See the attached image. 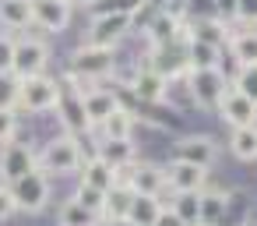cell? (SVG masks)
Segmentation results:
<instances>
[{
    "instance_id": "obj_12",
    "label": "cell",
    "mask_w": 257,
    "mask_h": 226,
    "mask_svg": "<svg viewBox=\"0 0 257 226\" xmlns=\"http://www.w3.org/2000/svg\"><path fill=\"white\" fill-rule=\"evenodd\" d=\"M204 180H208V170H201V166H190L180 159H173L166 166V187L173 194H197V191H204Z\"/></svg>"
},
{
    "instance_id": "obj_4",
    "label": "cell",
    "mask_w": 257,
    "mask_h": 226,
    "mask_svg": "<svg viewBox=\"0 0 257 226\" xmlns=\"http://www.w3.org/2000/svg\"><path fill=\"white\" fill-rule=\"evenodd\" d=\"M187 82H190V96H194V103L201 106V110H218V103H222V96L229 92V78H225V71L222 67H208V71H190L187 74Z\"/></svg>"
},
{
    "instance_id": "obj_38",
    "label": "cell",
    "mask_w": 257,
    "mask_h": 226,
    "mask_svg": "<svg viewBox=\"0 0 257 226\" xmlns=\"http://www.w3.org/2000/svg\"><path fill=\"white\" fill-rule=\"evenodd\" d=\"M15 131H18V117L15 110H0V141H15Z\"/></svg>"
},
{
    "instance_id": "obj_17",
    "label": "cell",
    "mask_w": 257,
    "mask_h": 226,
    "mask_svg": "<svg viewBox=\"0 0 257 226\" xmlns=\"http://www.w3.org/2000/svg\"><path fill=\"white\" fill-rule=\"evenodd\" d=\"M57 110L64 113L60 120H64V127L71 131V138H81V134H88V131H95V127H92V120H88V113H85V103H81V92H78V96L71 99V96H67V92L60 89V106H57Z\"/></svg>"
},
{
    "instance_id": "obj_27",
    "label": "cell",
    "mask_w": 257,
    "mask_h": 226,
    "mask_svg": "<svg viewBox=\"0 0 257 226\" xmlns=\"http://www.w3.org/2000/svg\"><path fill=\"white\" fill-rule=\"evenodd\" d=\"M229 152L239 163H253L257 159V124L253 127H236L229 134Z\"/></svg>"
},
{
    "instance_id": "obj_14",
    "label": "cell",
    "mask_w": 257,
    "mask_h": 226,
    "mask_svg": "<svg viewBox=\"0 0 257 226\" xmlns=\"http://www.w3.org/2000/svg\"><path fill=\"white\" fill-rule=\"evenodd\" d=\"M180 29H183V15L173 11V8L155 11L152 22L145 25V32H148V39H152L155 50H159V46H169V43H180Z\"/></svg>"
},
{
    "instance_id": "obj_21",
    "label": "cell",
    "mask_w": 257,
    "mask_h": 226,
    "mask_svg": "<svg viewBox=\"0 0 257 226\" xmlns=\"http://www.w3.org/2000/svg\"><path fill=\"white\" fill-rule=\"evenodd\" d=\"M95 156H99L102 163H109L116 173L138 163V148H134V141H131V138H123V141H102Z\"/></svg>"
},
{
    "instance_id": "obj_35",
    "label": "cell",
    "mask_w": 257,
    "mask_h": 226,
    "mask_svg": "<svg viewBox=\"0 0 257 226\" xmlns=\"http://www.w3.org/2000/svg\"><path fill=\"white\" fill-rule=\"evenodd\" d=\"M18 74H0V110H15L18 106Z\"/></svg>"
},
{
    "instance_id": "obj_7",
    "label": "cell",
    "mask_w": 257,
    "mask_h": 226,
    "mask_svg": "<svg viewBox=\"0 0 257 226\" xmlns=\"http://www.w3.org/2000/svg\"><path fill=\"white\" fill-rule=\"evenodd\" d=\"M32 170H39V152H36L32 145H25V141H8L4 148H0V180L15 184V180H22V177L32 173Z\"/></svg>"
},
{
    "instance_id": "obj_1",
    "label": "cell",
    "mask_w": 257,
    "mask_h": 226,
    "mask_svg": "<svg viewBox=\"0 0 257 226\" xmlns=\"http://www.w3.org/2000/svg\"><path fill=\"white\" fill-rule=\"evenodd\" d=\"M81 166H85V152H81V141L71 138V134L46 141V148L39 152V170L43 173L67 177V173H81Z\"/></svg>"
},
{
    "instance_id": "obj_2",
    "label": "cell",
    "mask_w": 257,
    "mask_h": 226,
    "mask_svg": "<svg viewBox=\"0 0 257 226\" xmlns=\"http://www.w3.org/2000/svg\"><path fill=\"white\" fill-rule=\"evenodd\" d=\"M116 71V57L113 50H102V46H78L71 53V71L67 78H78V82H106L109 74Z\"/></svg>"
},
{
    "instance_id": "obj_11",
    "label": "cell",
    "mask_w": 257,
    "mask_h": 226,
    "mask_svg": "<svg viewBox=\"0 0 257 226\" xmlns=\"http://www.w3.org/2000/svg\"><path fill=\"white\" fill-rule=\"evenodd\" d=\"M218 113H222V120L236 131V127H253L257 124V103H250L239 89H232L229 85V92L222 96V103H218Z\"/></svg>"
},
{
    "instance_id": "obj_33",
    "label": "cell",
    "mask_w": 257,
    "mask_h": 226,
    "mask_svg": "<svg viewBox=\"0 0 257 226\" xmlns=\"http://www.w3.org/2000/svg\"><path fill=\"white\" fill-rule=\"evenodd\" d=\"M71 201H78V205H85L88 212H99V215H102L106 194H102V191H95V187H88V184H78V187H74V194H71Z\"/></svg>"
},
{
    "instance_id": "obj_40",
    "label": "cell",
    "mask_w": 257,
    "mask_h": 226,
    "mask_svg": "<svg viewBox=\"0 0 257 226\" xmlns=\"http://www.w3.org/2000/svg\"><path fill=\"white\" fill-rule=\"evenodd\" d=\"M155 226H187V222H183V219H180V215H176V212H173V208L166 205V208L159 212V219H155Z\"/></svg>"
},
{
    "instance_id": "obj_9",
    "label": "cell",
    "mask_w": 257,
    "mask_h": 226,
    "mask_svg": "<svg viewBox=\"0 0 257 226\" xmlns=\"http://www.w3.org/2000/svg\"><path fill=\"white\" fill-rule=\"evenodd\" d=\"M46 64H50V46L43 39H18L15 43V74L18 78L46 74Z\"/></svg>"
},
{
    "instance_id": "obj_3",
    "label": "cell",
    "mask_w": 257,
    "mask_h": 226,
    "mask_svg": "<svg viewBox=\"0 0 257 226\" xmlns=\"http://www.w3.org/2000/svg\"><path fill=\"white\" fill-rule=\"evenodd\" d=\"M57 106H60V85L50 74L22 78V85H18V110L22 113H46Z\"/></svg>"
},
{
    "instance_id": "obj_41",
    "label": "cell",
    "mask_w": 257,
    "mask_h": 226,
    "mask_svg": "<svg viewBox=\"0 0 257 226\" xmlns=\"http://www.w3.org/2000/svg\"><path fill=\"white\" fill-rule=\"evenodd\" d=\"M215 8H218V18L225 22V18H232V11H236V0H215Z\"/></svg>"
},
{
    "instance_id": "obj_28",
    "label": "cell",
    "mask_w": 257,
    "mask_h": 226,
    "mask_svg": "<svg viewBox=\"0 0 257 226\" xmlns=\"http://www.w3.org/2000/svg\"><path fill=\"white\" fill-rule=\"evenodd\" d=\"M187 67L190 71H208V67H222V50L204 46V43H187Z\"/></svg>"
},
{
    "instance_id": "obj_29",
    "label": "cell",
    "mask_w": 257,
    "mask_h": 226,
    "mask_svg": "<svg viewBox=\"0 0 257 226\" xmlns=\"http://www.w3.org/2000/svg\"><path fill=\"white\" fill-rule=\"evenodd\" d=\"M229 208L225 191H201V226H215Z\"/></svg>"
},
{
    "instance_id": "obj_23",
    "label": "cell",
    "mask_w": 257,
    "mask_h": 226,
    "mask_svg": "<svg viewBox=\"0 0 257 226\" xmlns=\"http://www.w3.org/2000/svg\"><path fill=\"white\" fill-rule=\"evenodd\" d=\"M0 25L25 32L32 25V0H0Z\"/></svg>"
},
{
    "instance_id": "obj_43",
    "label": "cell",
    "mask_w": 257,
    "mask_h": 226,
    "mask_svg": "<svg viewBox=\"0 0 257 226\" xmlns=\"http://www.w3.org/2000/svg\"><path fill=\"white\" fill-rule=\"evenodd\" d=\"M102 226H134V222H131V219H106Z\"/></svg>"
},
{
    "instance_id": "obj_24",
    "label": "cell",
    "mask_w": 257,
    "mask_h": 226,
    "mask_svg": "<svg viewBox=\"0 0 257 226\" xmlns=\"http://www.w3.org/2000/svg\"><path fill=\"white\" fill-rule=\"evenodd\" d=\"M166 208V201L162 198H148V194H134L131 198V208H127V219L134 222V226H155V219H159V212Z\"/></svg>"
},
{
    "instance_id": "obj_36",
    "label": "cell",
    "mask_w": 257,
    "mask_h": 226,
    "mask_svg": "<svg viewBox=\"0 0 257 226\" xmlns=\"http://www.w3.org/2000/svg\"><path fill=\"white\" fill-rule=\"evenodd\" d=\"M236 22H243L246 29L257 25V0H236V11H232Z\"/></svg>"
},
{
    "instance_id": "obj_18",
    "label": "cell",
    "mask_w": 257,
    "mask_h": 226,
    "mask_svg": "<svg viewBox=\"0 0 257 226\" xmlns=\"http://www.w3.org/2000/svg\"><path fill=\"white\" fill-rule=\"evenodd\" d=\"M78 177H81L78 184H88V187H95V191H102V194H109V191L120 184V173H116L109 163H102L99 156L85 159V166H81V173H78Z\"/></svg>"
},
{
    "instance_id": "obj_20",
    "label": "cell",
    "mask_w": 257,
    "mask_h": 226,
    "mask_svg": "<svg viewBox=\"0 0 257 226\" xmlns=\"http://www.w3.org/2000/svg\"><path fill=\"white\" fill-rule=\"evenodd\" d=\"M190 25V22H187ZM229 25L222 22V18H208V22H194L190 25V39L194 43H204V46H215V50H222V46H229Z\"/></svg>"
},
{
    "instance_id": "obj_10",
    "label": "cell",
    "mask_w": 257,
    "mask_h": 226,
    "mask_svg": "<svg viewBox=\"0 0 257 226\" xmlns=\"http://www.w3.org/2000/svg\"><path fill=\"white\" fill-rule=\"evenodd\" d=\"M173 159L208 170V166L218 159V145H215V138H208V134H187V138H180V141H176Z\"/></svg>"
},
{
    "instance_id": "obj_8",
    "label": "cell",
    "mask_w": 257,
    "mask_h": 226,
    "mask_svg": "<svg viewBox=\"0 0 257 226\" xmlns=\"http://www.w3.org/2000/svg\"><path fill=\"white\" fill-rule=\"evenodd\" d=\"M8 187H11V198L22 212H39L50 201V180H46L43 170H32V173H25L22 180L8 184Z\"/></svg>"
},
{
    "instance_id": "obj_6",
    "label": "cell",
    "mask_w": 257,
    "mask_h": 226,
    "mask_svg": "<svg viewBox=\"0 0 257 226\" xmlns=\"http://www.w3.org/2000/svg\"><path fill=\"white\" fill-rule=\"evenodd\" d=\"M120 184L131 187L134 194H148V198H162L166 187V166H155V163H134L127 170H120Z\"/></svg>"
},
{
    "instance_id": "obj_42",
    "label": "cell",
    "mask_w": 257,
    "mask_h": 226,
    "mask_svg": "<svg viewBox=\"0 0 257 226\" xmlns=\"http://www.w3.org/2000/svg\"><path fill=\"white\" fill-rule=\"evenodd\" d=\"M67 4H71V8H95L99 0H67Z\"/></svg>"
},
{
    "instance_id": "obj_15",
    "label": "cell",
    "mask_w": 257,
    "mask_h": 226,
    "mask_svg": "<svg viewBox=\"0 0 257 226\" xmlns=\"http://www.w3.org/2000/svg\"><path fill=\"white\" fill-rule=\"evenodd\" d=\"M148 67H152L155 74H162L166 82L190 74V67H187V43H169V46H159Z\"/></svg>"
},
{
    "instance_id": "obj_26",
    "label": "cell",
    "mask_w": 257,
    "mask_h": 226,
    "mask_svg": "<svg viewBox=\"0 0 257 226\" xmlns=\"http://www.w3.org/2000/svg\"><path fill=\"white\" fill-rule=\"evenodd\" d=\"M57 226H102V215L99 212H88L85 205H78V201L67 198L57 208Z\"/></svg>"
},
{
    "instance_id": "obj_31",
    "label": "cell",
    "mask_w": 257,
    "mask_h": 226,
    "mask_svg": "<svg viewBox=\"0 0 257 226\" xmlns=\"http://www.w3.org/2000/svg\"><path fill=\"white\" fill-rule=\"evenodd\" d=\"M187 226H201V191L197 194H173V201H166Z\"/></svg>"
},
{
    "instance_id": "obj_19",
    "label": "cell",
    "mask_w": 257,
    "mask_h": 226,
    "mask_svg": "<svg viewBox=\"0 0 257 226\" xmlns=\"http://www.w3.org/2000/svg\"><path fill=\"white\" fill-rule=\"evenodd\" d=\"M131 89H134V96H138V99H145V103H162V99H166L169 82H166L162 74H155V71L145 64V67H138V71H134Z\"/></svg>"
},
{
    "instance_id": "obj_13",
    "label": "cell",
    "mask_w": 257,
    "mask_h": 226,
    "mask_svg": "<svg viewBox=\"0 0 257 226\" xmlns=\"http://www.w3.org/2000/svg\"><path fill=\"white\" fill-rule=\"evenodd\" d=\"M71 4L67 0H32V25L43 32H64L71 25Z\"/></svg>"
},
{
    "instance_id": "obj_16",
    "label": "cell",
    "mask_w": 257,
    "mask_h": 226,
    "mask_svg": "<svg viewBox=\"0 0 257 226\" xmlns=\"http://www.w3.org/2000/svg\"><path fill=\"white\" fill-rule=\"evenodd\" d=\"M81 103H85V113L92 120V127H99L106 117H113L120 110V99L113 89H85L81 92Z\"/></svg>"
},
{
    "instance_id": "obj_22",
    "label": "cell",
    "mask_w": 257,
    "mask_h": 226,
    "mask_svg": "<svg viewBox=\"0 0 257 226\" xmlns=\"http://www.w3.org/2000/svg\"><path fill=\"white\" fill-rule=\"evenodd\" d=\"M134 124H138V117H134L131 110H123V106H120V110H116L113 117H106L95 131L102 134V141H123V138H131V134H134Z\"/></svg>"
},
{
    "instance_id": "obj_30",
    "label": "cell",
    "mask_w": 257,
    "mask_h": 226,
    "mask_svg": "<svg viewBox=\"0 0 257 226\" xmlns=\"http://www.w3.org/2000/svg\"><path fill=\"white\" fill-rule=\"evenodd\" d=\"M131 198H134V191H131V187H123V184H116V187L106 194V205H102V222H106V219H127Z\"/></svg>"
},
{
    "instance_id": "obj_5",
    "label": "cell",
    "mask_w": 257,
    "mask_h": 226,
    "mask_svg": "<svg viewBox=\"0 0 257 226\" xmlns=\"http://www.w3.org/2000/svg\"><path fill=\"white\" fill-rule=\"evenodd\" d=\"M134 32L131 15H95L88 25V46H102V50H116L120 39H127Z\"/></svg>"
},
{
    "instance_id": "obj_25",
    "label": "cell",
    "mask_w": 257,
    "mask_h": 226,
    "mask_svg": "<svg viewBox=\"0 0 257 226\" xmlns=\"http://www.w3.org/2000/svg\"><path fill=\"white\" fill-rule=\"evenodd\" d=\"M229 53H232L236 67L257 64V29H243V32H232V36H229Z\"/></svg>"
},
{
    "instance_id": "obj_32",
    "label": "cell",
    "mask_w": 257,
    "mask_h": 226,
    "mask_svg": "<svg viewBox=\"0 0 257 226\" xmlns=\"http://www.w3.org/2000/svg\"><path fill=\"white\" fill-rule=\"evenodd\" d=\"M232 89H239L250 103H257V64H246V67H236V78H232Z\"/></svg>"
},
{
    "instance_id": "obj_37",
    "label": "cell",
    "mask_w": 257,
    "mask_h": 226,
    "mask_svg": "<svg viewBox=\"0 0 257 226\" xmlns=\"http://www.w3.org/2000/svg\"><path fill=\"white\" fill-rule=\"evenodd\" d=\"M0 74H15V39L0 36Z\"/></svg>"
},
{
    "instance_id": "obj_39",
    "label": "cell",
    "mask_w": 257,
    "mask_h": 226,
    "mask_svg": "<svg viewBox=\"0 0 257 226\" xmlns=\"http://www.w3.org/2000/svg\"><path fill=\"white\" fill-rule=\"evenodd\" d=\"M18 212V205H15V198H11V187H4V184H0V222H4V219H11Z\"/></svg>"
},
{
    "instance_id": "obj_34",
    "label": "cell",
    "mask_w": 257,
    "mask_h": 226,
    "mask_svg": "<svg viewBox=\"0 0 257 226\" xmlns=\"http://www.w3.org/2000/svg\"><path fill=\"white\" fill-rule=\"evenodd\" d=\"M141 4H148V0H99L92 11L95 15H134Z\"/></svg>"
}]
</instances>
